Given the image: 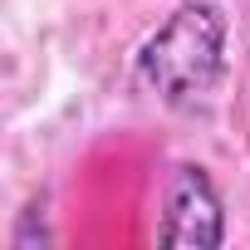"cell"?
Instances as JSON below:
<instances>
[{
  "mask_svg": "<svg viewBox=\"0 0 250 250\" xmlns=\"http://www.w3.org/2000/svg\"><path fill=\"white\" fill-rule=\"evenodd\" d=\"M226 69V15L211 0H182L138 49L133 79L167 108H196Z\"/></svg>",
  "mask_w": 250,
  "mask_h": 250,
  "instance_id": "6da1fadb",
  "label": "cell"
},
{
  "mask_svg": "<svg viewBox=\"0 0 250 250\" xmlns=\"http://www.w3.org/2000/svg\"><path fill=\"white\" fill-rule=\"evenodd\" d=\"M226 240V206L206 167H177L162 196V221H157V245L172 250H216Z\"/></svg>",
  "mask_w": 250,
  "mask_h": 250,
  "instance_id": "7a4b0ae2",
  "label": "cell"
}]
</instances>
